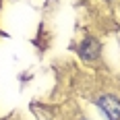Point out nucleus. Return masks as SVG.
<instances>
[{
    "mask_svg": "<svg viewBox=\"0 0 120 120\" xmlns=\"http://www.w3.org/2000/svg\"><path fill=\"white\" fill-rule=\"evenodd\" d=\"M97 106L106 112L108 120H120V101L114 95H101L97 99Z\"/></svg>",
    "mask_w": 120,
    "mask_h": 120,
    "instance_id": "nucleus-1",
    "label": "nucleus"
},
{
    "mask_svg": "<svg viewBox=\"0 0 120 120\" xmlns=\"http://www.w3.org/2000/svg\"><path fill=\"white\" fill-rule=\"evenodd\" d=\"M79 56L83 60H95L99 56V41L95 37H85L79 46Z\"/></svg>",
    "mask_w": 120,
    "mask_h": 120,
    "instance_id": "nucleus-2",
    "label": "nucleus"
}]
</instances>
